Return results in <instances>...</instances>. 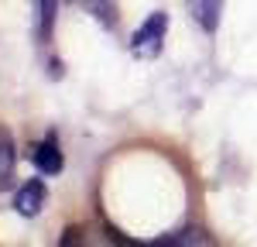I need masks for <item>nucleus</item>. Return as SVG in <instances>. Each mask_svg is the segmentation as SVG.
Listing matches in <instances>:
<instances>
[{"label":"nucleus","instance_id":"nucleus-1","mask_svg":"<svg viewBox=\"0 0 257 247\" xmlns=\"http://www.w3.org/2000/svg\"><path fill=\"white\" fill-rule=\"evenodd\" d=\"M165 28H168V14L155 11V14L138 28V35H134V41H131L134 55H141V59L158 55V52H161V41H165Z\"/></svg>","mask_w":257,"mask_h":247},{"label":"nucleus","instance_id":"nucleus-2","mask_svg":"<svg viewBox=\"0 0 257 247\" xmlns=\"http://www.w3.org/2000/svg\"><path fill=\"white\" fill-rule=\"evenodd\" d=\"M45 199H48L45 185H41L38 179H31V182H24V185L18 189V196H14V206H18L21 216H38L41 206H45Z\"/></svg>","mask_w":257,"mask_h":247},{"label":"nucleus","instance_id":"nucleus-3","mask_svg":"<svg viewBox=\"0 0 257 247\" xmlns=\"http://www.w3.org/2000/svg\"><path fill=\"white\" fill-rule=\"evenodd\" d=\"M31 162L38 165V172H45V175H59L62 172V151H59V144H55L52 134L31 148Z\"/></svg>","mask_w":257,"mask_h":247},{"label":"nucleus","instance_id":"nucleus-4","mask_svg":"<svg viewBox=\"0 0 257 247\" xmlns=\"http://www.w3.org/2000/svg\"><path fill=\"white\" fill-rule=\"evenodd\" d=\"M189 11H192V18L199 21V28L213 35V31L219 28V14H223V0H189Z\"/></svg>","mask_w":257,"mask_h":247},{"label":"nucleus","instance_id":"nucleus-5","mask_svg":"<svg viewBox=\"0 0 257 247\" xmlns=\"http://www.w3.org/2000/svg\"><path fill=\"white\" fill-rule=\"evenodd\" d=\"M14 138L7 134V131H0V185L11 182V175H14Z\"/></svg>","mask_w":257,"mask_h":247},{"label":"nucleus","instance_id":"nucleus-6","mask_svg":"<svg viewBox=\"0 0 257 247\" xmlns=\"http://www.w3.org/2000/svg\"><path fill=\"white\" fill-rule=\"evenodd\" d=\"M55 7H59V0H38V38L48 41L52 38V24H55Z\"/></svg>","mask_w":257,"mask_h":247},{"label":"nucleus","instance_id":"nucleus-7","mask_svg":"<svg viewBox=\"0 0 257 247\" xmlns=\"http://www.w3.org/2000/svg\"><path fill=\"white\" fill-rule=\"evenodd\" d=\"M158 244H172V247L185 244V247H192V244H213V237H206L202 230H182V233H172V237H161Z\"/></svg>","mask_w":257,"mask_h":247}]
</instances>
